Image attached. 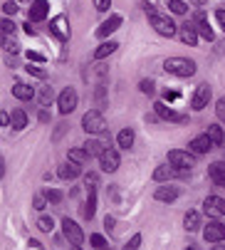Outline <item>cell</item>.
I'll return each instance as SVG.
<instances>
[{
    "mask_svg": "<svg viewBox=\"0 0 225 250\" xmlns=\"http://www.w3.org/2000/svg\"><path fill=\"white\" fill-rule=\"evenodd\" d=\"M82 126H84L87 134H104L106 131V119L102 117V112L92 109L82 117Z\"/></svg>",
    "mask_w": 225,
    "mask_h": 250,
    "instance_id": "obj_4",
    "label": "cell"
},
{
    "mask_svg": "<svg viewBox=\"0 0 225 250\" xmlns=\"http://www.w3.org/2000/svg\"><path fill=\"white\" fill-rule=\"evenodd\" d=\"M164 99H166V102H176V99H178V92H168V89H166V92H164Z\"/></svg>",
    "mask_w": 225,
    "mask_h": 250,
    "instance_id": "obj_48",
    "label": "cell"
},
{
    "mask_svg": "<svg viewBox=\"0 0 225 250\" xmlns=\"http://www.w3.org/2000/svg\"><path fill=\"white\" fill-rule=\"evenodd\" d=\"M203 210L208 213V216H213V218L225 216V198H220V196H208V198L203 201Z\"/></svg>",
    "mask_w": 225,
    "mask_h": 250,
    "instance_id": "obj_9",
    "label": "cell"
},
{
    "mask_svg": "<svg viewBox=\"0 0 225 250\" xmlns=\"http://www.w3.org/2000/svg\"><path fill=\"white\" fill-rule=\"evenodd\" d=\"M104 226L111 230V228H114V218H111V216H106V218H104Z\"/></svg>",
    "mask_w": 225,
    "mask_h": 250,
    "instance_id": "obj_49",
    "label": "cell"
},
{
    "mask_svg": "<svg viewBox=\"0 0 225 250\" xmlns=\"http://www.w3.org/2000/svg\"><path fill=\"white\" fill-rule=\"evenodd\" d=\"M10 117H13V124H10L13 129H18V131H20V129H25V126H27V114H25L22 109H15Z\"/></svg>",
    "mask_w": 225,
    "mask_h": 250,
    "instance_id": "obj_29",
    "label": "cell"
},
{
    "mask_svg": "<svg viewBox=\"0 0 225 250\" xmlns=\"http://www.w3.org/2000/svg\"><path fill=\"white\" fill-rule=\"evenodd\" d=\"M183 228H185V230H191V233L201 228V216H198L196 210H188V213L183 216Z\"/></svg>",
    "mask_w": 225,
    "mask_h": 250,
    "instance_id": "obj_23",
    "label": "cell"
},
{
    "mask_svg": "<svg viewBox=\"0 0 225 250\" xmlns=\"http://www.w3.org/2000/svg\"><path fill=\"white\" fill-rule=\"evenodd\" d=\"M50 30L57 35V38H60L62 42H67V40H69V22H67V18H64V15H57V18L50 22Z\"/></svg>",
    "mask_w": 225,
    "mask_h": 250,
    "instance_id": "obj_14",
    "label": "cell"
},
{
    "mask_svg": "<svg viewBox=\"0 0 225 250\" xmlns=\"http://www.w3.org/2000/svg\"><path fill=\"white\" fill-rule=\"evenodd\" d=\"M210 178L218 184V186H225V161H215L210 168H208Z\"/></svg>",
    "mask_w": 225,
    "mask_h": 250,
    "instance_id": "obj_19",
    "label": "cell"
},
{
    "mask_svg": "<svg viewBox=\"0 0 225 250\" xmlns=\"http://www.w3.org/2000/svg\"><path fill=\"white\" fill-rule=\"evenodd\" d=\"M109 5H111V0H94V8H97L99 13L109 10Z\"/></svg>",
    "mask_w": 225,
    "mask_h": 250,
    "instance_id": "obj_40",
    "label": "cell"
},
{
    "mask_svg": "<svg viewBox=\"0 0 225 250\" xmlns=\"http://www.w3.org/2000/svg\"><path fill=\"white\" fill-rule=\"evenodd\" d=\"M168 10L173 15H185V10H188V5L183 3V0H168Z\"/></svg>",
    "mask_w": 225,
    "mask_h": 250,
    "instance_id": "obj_31",
    "label": "cell"
},
{
    "mask_svg": "<svg viewBox=\"0 0 225 250\" xmlns=\"http://www.w3.org/2000/svg\"><path fill=\"white\" fill-rule=\"evenodd\" d=\"M27 60H30V62H45V55H40V52H27Z\"/></svg>",
    "mask_w": 225,
    "mask_h": 250,
    "instance_id": "obj_43",
    "label": "cell"
},
{
    "mask_svg": "<svg viewBox=\"0 0 225 250\" xmlns=\"http://www.w3.org/2000/svg\"><path fill=\"white\" fill-rule=\"evenodd\" d=\"M47 13H50V5L45 3V0H35V3L30 5L27 20H32V22H40V20H45V18H47Z\"/></svg>",
    "mask_w": 225,
    "mask_h": 250,
    "instance_id": "obj_15",
    "label": "cell"
},
{
    "mask_svg": "<svg viewBox=\"0 0 225 250\" xmlns=\"http://www.w3.org/2000/svg\"><path fill=\"white\" fill-rule=\"evenodd\" d=\"M94 213H97V193H94V188H89V198H87V203H84V208H82V216H84L87 221H92Z\"/></svg>",
    "mask_w": 225,
    "mask_h": 250,
    "instance_id": "obj_22",
    "label": "cell"
},
{
    "mask_svg": "<svg viewBox=\"0 0 225 250\" xmlns=\"http://www.w3.org/2000/svg\"><path fill=\"white\" fill-rule=\"evenodd\" d=\"M99 164H102V168H104L106 173H114V171L119 168V164H122L119 151L111 149V146H106V149L102 151V156H99Z\"/></svg>",
    "mask_w": 225,
    "mask_h": 250,
    "instance_id": "obj_6",
    "label": "cell"
},
{
    "mask_svg": "<svg viewBox=\"0 0 225 250\" xmlns=\"http://www.w3.org/2000/svg\"><path fill=\"white\" fill-rule=\"evenodd\" d=\"M3 45L8 52H18V42H8V38H3Z\"/></svg>",
    "mask_w": 225,
    "mask_h": 250,
    "instance_id": "obj_47",
    "label": "cell"
},
{
    "mask_svg": "<svg viewBox=\"0 0 225 250\" xmlns=\"http://www.w3.org/2000/svg\"><path fill=\"white\" fill-rule=\"evenodd\" d=\"M27 72H30V75H35V77H40V80H45V77H47L45 69H42V67H35V64H27Z\"/></svg>",
    "mask_w": 225,
    "mask_h": 250,
    "instance_id": "obj_36",
    "label": "cell"
},
{
    "mask_svg": "<svg viewBox=\"0 0 225 250\" xmlns=\"http://www.w3.org/2000/svg\"><path fill=\"white\" fill-rule=\"evenodd\" d=\"M191 25L196 27L198 38H203V40H208V42L215 38V35H213V30H210V22H208V15H205V13H201V10H198V13L193 15V22H191Z\"/></svg>",
    "mask_w": 225,
    "mask_h": 250,
    "instance_id": "obj_8",
    "label": "cell"
},
{
    "mask_svg": "<svg viewBox=\"0 0 225 250\" xmlns=\"http://www.w3.org/2000/svg\"><path fill=\"white\" fill-rule=\"evenodd\" d=\"M154 80H141V84H139V89L143 92V94H154Z\"/></svg>",
    "mask_w": 225,
    "mask_h": 250,
    "instance_id": "obj_35",
    "label": "cell"
},
{
    "mask_svg": "<svg viewBox=\"0 0 225 250\" xmlns=\"http://www.w3.org/2000/svg\"><path fill=\"white\" fill-rule=\"evenodd\" d=\"M84 184H87V191H89V188H97V173H87Z\"/></svg>",
    "mask_w": 225,
    "mask_h": 250,
    "instance_id": "obj_42",
    "label": "cell"
},
{
    "mask_svg": "<svg viewBox=\"0 0 225 250\" xmlns=\"http://www.w3.org/2000/svg\"><path fill=\"white\" fill-rule=\"evenodd\" d=\"M208 102H210V87L208 84H198L196 87V94L191 99V106H193L196 112H201V109H205V106H208Z\"/></svg>",
    "mask_w": 225,
    "mask_h": 250,
    "instance_id": "obj_10",
    "label": "cell"
},
{
    "mask_svg": "<svg viewBox=\"0 0 225 250\" xmlns=\"http://www.w3.org/2000/svg\"><path fill=\"white\" fill-rule=\"evenodd\" d=\"M117 47H119V42H114V40L102 42V45L94 50V60H104V57H109L111 52H117Z\"/></svg>",
    "mask_w": 225,
    "mask_h": 250,
    "instance_id": "obj_21",
    "label": "cell"
},
{
    "mask_svg": "<svg viewBox=\"0 0 225 250\" xmlns=\"http://www.w3.org/2000/svg\"><path fill=\"white\" fill-rule=\"evenodd\" d=\"M213 146H215V144L210 141V136H208V134H203V136H196V139L191 141V144H188V151H191V154H196V156H201V154H208Z\"/></svg>",
    "mask_w": 225,
    "mask_h": 250,
    "instance_id": "obj_12",
    "label": "cell"
},
{
    "mask_svg": "<svg viewBox=\"0 0 225 250\" xmlns=\"http://www.w3.org/2000/svg\"><path fill=\"white\" fill-rule=\"evenodd\" d=\"M13 94H15V99L27 102V99H32V97H35V89H32V87H27V84H22V82H18V84L13 87Z\"/></svg>",
    "mask_w": 225,
    "mask_h": 250,
    "instance_id": "obj_24",
    "label": "cell"
},
{
    "mask_svg": "<svg viewBox=\"0 0 225 250\" xmlns=\"http://www.w3.org/2000/svg\"><path fill=\"white\" fill-rule=\"evenodd\" d=\"M146 15H148V20H151V27L159 35H164V38H173V35H176V25H173V20L168 15H161L151 5H146Z\"/></svg>",
    "mask_w": 225,
    "mask_h": 250,
    "instance_id": "obj_2",
    "label": "cell"
},
{
    "mask_svg": "<svg viewBox=\"0 0 225 250\" xmlns=\"http://www.w3.org/2000/svg\"><path fill=\"white\" fill-rule=\"evenodd\" d=\"M139 245H141V235L136 233V235H131V240L124 245V250H139Z\"/></svg>",
    "mask_w": 225,
    "mask_h": 250,
    "instance_id": "obj_37",
    "label": "cell"
},
{
    "mask_svg": "<svg viewBox=\"0 0 225 250\" xmlns=\"http://www.w3.org/2000/svg\"><path fill=\"white\" fill-rule=\"evenodd\" d=\"M45 203H47V196H42V193H37V196H35V201H32V206H35L37 210H42V208H45Z\"/></svg>",
    "mask_w": 225,
    "mask_h": 250,
    "instance_id": "obj_39",
    "label": "cell"
},
{
    "mask_svg": "<svg viewBox=\"0 0 225 250\" xmlns=\"http://www.w3.org/2000/svg\"><path fill=\"white\" fill-rule=\"evenodd\" d=\"M164 69L168 75H176V77H193L196 75V62L188 60V57H168L164 62Z\"/></svg>",
    "mask_w": 225,
    "mask_h": 250,
    "instance_id": "obj_1",
    "label": "cell"
},
{
    "mask_svg": "<svg viewBox=\"0 0 225 250\" xmlns=\"http://www.w3.org/2000/svg\"><path fill=\"white\" fill-rule=\"evenodd\" d=\"M67 159H69V161H74V164H84V161L89 159V154H87L84 149H69Z\"/></svg>",
    "mask_w": 225,
    "mask_h": 250,
    "instance_id": "obj_30",
    "label": "cell"
},
{
    "mask_svg": "<svg viewBox=\"0 0 225 250\" xmlns=\"http://www.w3.org/2000/svg\"><path fill=\"white\" fill-rule=\"evenodd\" d=\"M181 40H183L185 45H191V47L198 42V32H196V27H193L191 22H185V25L181 27Z\"/></svg>",
    "mask_w": 225,
    "mask_h": 250,
    "instance_id": "obj_20",
    "label": "cell"
},
{
    "mask_svg": "<svg viewBox=\"0 0 225 250\" xmlns=\"http://www.w3.org/2000/svg\"><path fill=\"white\" fill-rule=\"evenodd\" d=\"M213 250H225V245H215V248H213Z\"/></svg>",
    "mask_w": 225,
    "mask_h": 250,
    "instance_id": "obj_52",
    "label": "cell"
},
{
    "mask_svg": "<svg viewBox=\"0 0 225 250\" xmlns=\"http://www.w3.org/2000/svg\"><path fill=\"white\" fill-rule=\"evenodd\" d=\"M104 149H106V146L102 144V141H97V139H87V141H84V151L89 154V159H92V156H102Z\"/></svg>",
    "mask_w": 225,
    "mask_h": 250,
    "instance_id": "obj_26",
    "label": "cell"
},
{
    "mask_svg": "<svg viewBox=\"0 0 225 250\" xmlns=\"http://www.w3.org/2000/svg\"><path fill=\"white\" fill-rule=\"evenodd\" d=\"M57 106H60V112H62V114L74 112V106H77V92H74V87H67V89L60 92V97H57Z\"/></svg>",
    "mask_w": 225,
    "mask_h": 250,
    "instance_id": "obj_5",
    "label": "cell"
},
{
    "mask_svg": "<svg viewBox=\"0 0 225 250\" xmlns=\"http://www.w3.org/2000/svg\"><path fill=\"white\" fill-rule=\"evenodd\" d=\"M215 18H218V22H220V27L225 30V5H223V8H220V10L215 13Z\"/></svg>",
    "mask_w": 225,
    "mask_h": 250,
    "instance_id": "obj_45",
    "label": "cell"
},
{
    "mask_svg": "<svg viewBox=\"0 0 225 250\" xmlns=\"http://www.w3.org/2000/svg\"><path fill=\"white\" fill-rule=\"evenodd\" d=\"M80 171H82V164H74V161L67 159V164H62L57 173H60V178H64V181H72V178L80 176Z\"/></svg>",
    "mask_w": 225,
    "mask_h": 250,
    "instance_id": "obj_17",
    "label": "cell"
},
{
    "mask_svg": "<svg viewBox=\"0 0 225 250\" xmlns=\"http://www.w3.org/2000/svg\"><path fill=\"white\" fill-rule=\"evenodd\" d=\"M193 5H203V3H208V0H191Z\"/></svg>",
    "mask_w": 225,
    "mask_h": 250,
    "instance_id": "obj_50",
    "label": "cell"
},
{
    "mask_svg": "<svg viewBox=\"0 0 225 250\" xmlns=\"http://www.w3.org/2000/svg\"><path fill=\"white\" fill-rule=\"evenodd\" d=\"M208 136H210V141H213L215 146H223V144H225V129L218 126V124L208 126Z\"/></svg>",
    "mask_w": 225,
    "mask_h": 250,
    "instance_id": "obj_25",
    "label": "cell"
},
{
    "mask_svg": "<svg viewBox=\"0 0 225 250\" xmlns=\"http://www.w3.org/2000/svg\"><path fill=\"white\" fill-rule=\"evenodd\" d=\"M69 250H82V245H72Z\"/></svg>",
    "mask_w": 225,
    "mask_h": 250,
    "instance_id": "obj_51",
    "label": "cell"
},
{
    "mask_svg": "<svg viewBox=\"0 0 225 250\" xmlns=\"http://www.w3.org/2000/svg\"><path fill=\"white\" fill-rule=\"evenodd\" d=\"M122 27V15H111L109 20H104L102 25H99V30H97V35L99 38H109L111 32H117Z\"/></svg>",
    "mask_w": 225,
    "mask_h": 250,
    "instance_id": "obj_16",
    "label": "cell"
},
{
    "mask_svg": "<svg viewBox=\"0 0 225 250\" xmlns=\"http://www.w3.org/2000/svg\"><path fill=\"white\" fill-rule=\"evenodd\" d=\"M178 188L176 186H159L156 188V201H164V203H171V201H176L178 198Z\"/></svg>",
    "mask_w": 225,
    "mask_h": 250,
    "instance_id": "obj_18",
    "label": "cell"
},
{
    "mask_svg": "<svg viewBox=\"0 0 225 250\" xmlns=\"http://www.w3.org/2000/svg\"><path fill=\"white\" fill-rule=\"evenodd\" d=\"M188 250H193V248H188Z\"/></svg>",
    "mask_w": 225,
    "mask_h": 250,
    "instance_id": "obj_53",
    "label": "cell"
},
{
    "mask_svg": "<svg viewBox=\"0 0 225 250\" xmlns=\"http://www.w3.org/2000/svg\"><path fill=\"white\" fill-rule=\"evenodd\" d=\"M3 13H5V15H15V13H18V5L8 0V3H3Z\"/></svg>",
    "mask_w": 225,
    "mask_h": 250,
    "instance_id": "obj_41",
    "label": "cell"
},
{
    "mask_svg": "<svg viewBox=\"0 0 225 250\" xmlns=\"http://www.w3.org/2000/svg\"><path fill=\"white\" fill-rule=\"evenodd\" d=\"M13 30H15L13 20H3V35H8V32H13Z\"/></svg>",
    "mask_w": 225,
    "mask_h": 250,
    "instance_id": "obj_46",
    "label": "cell"
},
{
    "mask_svg": "<svg viewBox=\"0 0 225 250\" xmlns=\"http://www.w3.org/2000/svg\"><path fill=\"white\" fill-rule=\"evenodd\" d=\"M37 228H40L42 233H52V228H55V223H52V218H47V216H42L40 221H37Z\"/></svg>",
    "mask_w": 225,
    "mask_h": 250,
    "instance_id": "obj_32",
    "label": "cell"
},
{
    "mask_svg": "<svg viewBox=\"0 0 225 250\" xmlns=\"http://www.w3.org/2000/svg\"><path fill=\"white\" fill-rule=\"evenodd\" d=\"M45 196H47V201H52V203H60V201H62V191H57V188H50Z\"/></svg>",
    "mask_w": 225,
    "mask_h": 250,
    "instance_id": "obj_38",
    "label": "cell"
},
{
    "mask_svg": "<svg viewBox=\"0 0 225 250\" xmlns=\"http://www.w3.org/2000/svg\"><path fill=\"white\" fill-rule=\"evenodd\" d=\"M168 164L176 166L178 171H191L196 166V154L191 151H181V149H173L168 151Z\"/></svg>",
    "mask_w": 225,
    "mask_h": 250,
    "instance_id": "obj_3",
    "label": "cell"
},
{
    "mask_svg": "<svg viewBox=\"0 0 225 250\" xmlns=\"http://www.w3.org/2000/svg\"><path fill=\"white\" fill-rule=\"evenodd\" d=\"M203 238H205L208 243H220V240H225V226L218 223V221L208 223V226L203 228Z\"/></svg>",
    "mask_w": 225,
    "mask_h": 250,
    "instance_id": "obj_11",
    "label": "cell"
},
{
    "mask_svg": "<svg viewBox=\"0 0 225 250\" xmlns=\"http://www.w3.org/2000/svg\"><path fill=\"white\" fill-rule=\"evenodd\" d=\"M215 112H218V117H220V119H225V97H223V99H218V109H215Z\"/></svg>",
    "mask_w": 225,
    "mask_h": 250,
    "instance_id": "obj_44",
    "label": "cell"
},
{
    "mask_svg": "<svg viewBox=\"0 0 225 250\" xmlns=\"http://www.w3.org/2000/svg\"><path fill=\"white\" fill-rule=\"evenodd\" d=\"M154 109H156V114L161 117V119H168V122H188V117H185V114H178V112H173L171 109V106H166L164 102H156L154 104Z\"/></svg>",
    "mask_w": 225,
    "mask_h": 250,
    "instance_id": "obj_13",
    "label": "cell"
},
{
    "mask_svg": "<svg viewBox=\"0 0 225 250\" xmlns=\"http://www.w3.org/2000/svg\"><path fill=\"white\" fill-rule=\"evenodd\" d=\"M176 176V166H159L154 171V181H171Z\"/></svg>",
    "mask_w": 225,
    "mask_h": 250,
    "instance_id": "obj_27",
    "label": "cell"
},
{
    "mask_svg": "<svg viewBox=\"0 0 225 250\" xmlns=\"http://www.w3.org/2000/svg\"><path fill=\"white\" fill-rule=\"evenodd\" d=\"M62 233H64V238H67L72 245H82V243H84V233H82V228L74 223V221H69V218L62 221Z\"/></svg>",
    "mask_w": 225,
    "mask_h": 250,
    "instance_id": "obj_7",
    "label": "cell"
},
{
    "mask_svg": "<svg viewBox=\"0 0 225 250\" xmlns=\"http://www.w3.org/2000/svg\"><path fill=\"white\" fill-rule=\"evenodd\" d=\"M52 99H55V92H52V87H45V89L40 92V104H42V106H47Z\"/></svg>",
    "mask_w": 225,
    "mask_h": 250,
    "instance_id": "obj_33",
    "label": "cell"
},
{
    "mask_svg": "<svg viewBox=\"0 0 225 250\" xmlns=\"http://www.w3.org/2000/svg\"><path fill=\"white\" fill-rule=\"evenodd\" d=\"M89 243H92L97 250H106V248H109V245H106V240H104L102 235H89Z\"/></svg>",
    "mask_w": 225,
    "mask_h": 250,
    "instance_id": "obj_34",
    "label": "cell"
},
{
    "mask_svg": "<svg viewBox=\"0 0 225 250\" xmlns=\"http://www.w3.org/2000/svg\"><path fill=\"white\" fill-rule=\"evenodd\" d=\"M117 141H119L122 149H131V146H134V131H131V129H122L119 136H117Z\"/></svg>",
    "mask_w": 225,
    "mask_h": 250,
    "instance_id": "obj_28",
    "label": "cell"
}]
</instances>
